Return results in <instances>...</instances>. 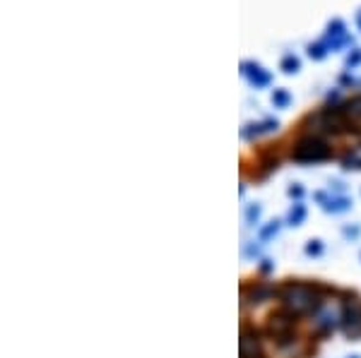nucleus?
Returning <instances> with one entry per match:
<instances>
[{"label":"nucleus","mask_w":361,"mask_h":358,"mask_svg":"<svg viewBox=\"0 0 361 358\" xmlns=\"http://www.w3.org/2000/svg\"><path fill=\"white\" fill-rule=\"evenodd\" d=\"M282 303H284V308L289 310V313L303 315L316 308L318 296L306 284H289V286H284V291H282Z\"/></svg>","instance_id":"nucleus-1"},{"label":"nucleus","mask_w":361,"mask_h":358,"mask_svg":"<svg viewBox=\"0 0 361 358\" xmlns=\"http://www.w3.org/2000/svg\"><path fill=\"white\" fill-rule=\"evenodd\" d=\"M330 156V149H328L326 142L316 140V138H308L301 140L294 149V159L296 161H323Z\"/></svg>","instance_id":"nucleus-2"},{"label":"nucleus","mask_w":361,"mask_h":358,"mask_svg":"<svg viewBox=\"0 0 361 358\" xmlns=\"http://www.w3.org/2000/svg\"><path fill=\"white\" fill-rule=\"evenodd\" d=\"M308 123L313 125V130H321V133H339V130L347 128V118H344L339 111H326V113L313 115Z\"/></svg>","instance_id":"nucleus-3"},{"label":"nucleus","mask_w":361,"mask_h":358,"mask_svg":"<svg viewBox=\"0 0 361 358\" xmlns=\"http://www.w3.org/2000/svg\"><path fill=\"white\" fill-rule=\"evenodd\" d=\"M344 329L349 336H361V303L352 301L344 308Z\"/></svg>","instance_id":"nucleus-4"},{"label":"nucleus","mask_w":361,"mask_h":358,"mask_svg":"<svg viewBox=\"0 0 361 358\" xmlns=\"http://www.w3.org/2000/svg\"><path fill=\"white\" fill-rule=\"evenodd\" d=\"M258 336H255V332L250 329H243V334H241V344H239V354L241 358H258Z\"/></svg>","instance_id":"nucleus-5"},{"label":"nucleus","mask_w":361,"mask_h":358,"mask_svg":"<svg viewBox=\"0 0 361 358\" xmlns=\"http://www.w3.org/2000/svg\"><path fill=\"white\" fill-rule=\"evenodd\" d=\"M337 320H342V318H339V310L335 308V305H326V308H321L316 315V325H318V329H323V332L332 329L335 325H337Z\"/></svg>","instance_id":"nucleus-6"},{"label":"nucleus","mask_w":361,"mask_h":358,"mask_svg":"<svg viewBox=\"0 0 361 358\" xmlns=\"http://www.w3.org/2000/svg\"><path fill=\"white\" fill-rule=\"evenodd\" d=\"M339 113H342L344 118H361V97L344 104V106L339 108Z\"/></svg>","instance_id":"nucleus-7"},{"label":"nucleus","mask_w":361,"mask_h":358,"mask_svg":"<svg viewBox=\"0 0 361 358\" xmlns=\"http://www.w3.org/2000/svg\"><path fill=\"white\" fill-rule=\"evenodd\" d=\"M291 327V320H287V318H282V315H272V323H270V332H275V334H282L284 329H289Z\"/></svg>","instance_id":"nucleus-8"},{"label":"nucleus","mask_w":361,"mask_h":358,"mask_svg":"<svg viewBox=\"0 0 361 358\" xmlns=\"http://www.w3.org/2000/svg\"><path fill=\"white\" fill-rule=\"evenodd\" d=\"M277 229H280V224H277V221H272L270 226H265V229L260 231V238H263V241H268L270 236H275V234H277Z\"/></svg>","instance_id":"nucleus-9"},{"label":"nucleus","mask_w":361,"mask_h":358,"mask_svg":"<svg viewBox=\"0 0 361 358\" xmlns=\"http://www.w3.org/2000/svg\"><path fill=\"white\" fill-rule=\"evenodd\" d=\"M303 214H306V212H303V207H301V204H296V209H291V214H289V221L296 226L303 219Z\"/></svg>","instance_id":"nucleus-10"},{"label":"nucleus","mask_w":361,"mask_h":358,"mask_svg":"<svg viewBox=\"0 0 361 358\" xmlns=\"http://www.w3.org/2000/svg\"><path fill=\"white\" fill-rule=\"evenodd\" d=\"M349 202L347 200H335V202L328 204V209H332V212H342V209H347Z\"/></svg>","instance_id":"nucleus-11"},{"label":"nucleus","mask_w":361,"mask_h":358,"mask_svg":"<svg viewBox=\"0 0 361 358\" xmlns=\"http://www.w3.org/2000/svg\"><path fill=\"white\" fill-rule=\"evenodd\" d=\"M323 248H321V243H318V241H311V245H308V248H306V252H311V255H313V252H316V255H318V252H321Z\"/></svg>","instance_id":"nucleus-12"},{"label":"nucleus","mask_w":361,"mask_h":358,"mask_svg":"<svg viewBox=\"0 0 361 358\" xmlns=\"http://www.w3.org/2000/svg\"><path fill=\"white\" fill-rule=\"evenodd\" d=\"M258 214H260L258 207H250L248 209V221H255V219H258Z\"/></svg>","instance_id":"nucleus-13"},{"label":"nucleus","mask_w":361,"mask_h":358,"mask_svg":"<svg viewBox=\"0 0 361 358\" xmlns=\"http://www.w3.org/2000/svg\"><path fill=\"white\" fill-rule=\"evenodd\" d=\"M354 358H359V356H354Z\"/></svg>","instance_id":"nucleus-14"}]
</instances>
